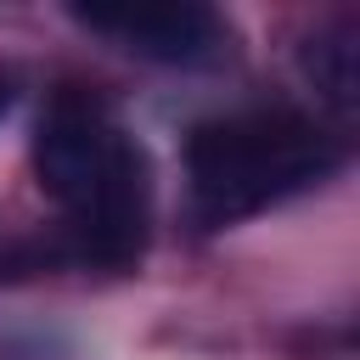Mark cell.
Returning <instances> with one entry per match:
<instances>
[{
    "instance_id": "1",
    "label": "cell",
    "mask_w": 360,
    "mask_h": 360,
    "mask_svg": "<svg viewBox=\"0 0 360 360\" xmlns=\"http://www.w3.org/2000/svg\"><path fill=\"white\" fill-rule=\"evenodd\" d=\"M39 191L62 208L79 253L96 264H135L152 231V158L146 146L84 90L51 96L34 129Z\"/></svg>"
},
{
    "instance_id": "2",
    "label": "cell",
    "mask_w": 360,
    "mask_h": 360,
    "mask_svg": "<svg viewBox=\"0 0 360 360\" xmlns=\"http://www.w3.org/2000/svg\"><path fill=\"white\" fill-rule=\"evenodd\" d=\"M338 163H343V146L315 118L287 112V107L225 112V118L197 124L186 141L191 208L202 225L253 219V214L321 186Z\"/></svg>"
},
{
    "instance_id": "3",
    "label": "cell",
    "mask_w": 360,
    "mask_h": 360,
    "mask_svg": "<svg viewBox=\"0 0 360 360\" xmlns=\"http://www.w3.org/2000/svg\"><path fill=\"white\" fill-rule=\"evenodd\" d=\"M73 17L146 62H208L225 45V22L208 6H73Z\"/></svg>"
},
{
    "instance_id": "4",
    "label": "cell",
    "mask_w": 360,
    "mask_h": 360,
    "mask_svg": "<svg viewBox=\"0 0 360 360\" xmlns=\"http://www.w3.org/2000/svg\"><path fill=\"white\" fill-rule=\"evenodd\" d=\"M304 73L315 79V90L332 107H354V22L338 17L326 28H315V39L304 45Z\"/></svg>"
},
{
    "instance_id": "5",
    "label": "cell",
    "mask_w": 360,
    "mask_h": 360,
    "mask_svg": "<svg viewBox=\"0 0 360 360\" xmlns=\"http://www.w3.org/2000/svg\"><path fill=\"white\" fill-rule=\"evenodd\" d=\"M6 101H11V90H6V79H0V118H6Z\"/></svg>"
}]
</instances>
